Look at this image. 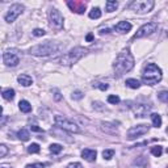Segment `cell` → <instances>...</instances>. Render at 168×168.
Returning a JSON list of instances; mask_svg holds the SVG:
<instances>
[{
    "label": "cell",
    "mask_w": 168,
    "mask_h": 168,
    "mask_svg": "<svg viewBox=\"0 0 168 168\" xmlns=\"http://www.w3.org/2000/svg\"><path fill=\"white\" fill-rule=\"evenodd\" d=\"M113 67H114V70L118 75H122V74H125V72H129L134 67V58H133L132 53H130L127 49L126 50H122L117 55Z\"/></svg>",
    "instance_id": "cell-1"
},
{
    "label": "cell",
    "mask_w": 168,
    "mask_h": 168,
    "mask_svg": "<svg viewBox=\"0 0 168 168\" xmlns=\"http://www.w3.org/2000/svg\"><path fill=\"white\" fill-rule=\"evenodd\" d=\"M163 75H161V70L155 65V63H148L145 70H143V74H142V80L145 84H148V85H154L159 83Z\"/></svg>",
    "instance_id": "cell-2"
},
{
    "label": "cell",
    "mask_w": 168,
    "mask_h": 168,
    "mask_svg": "<svg viewBox=\"0 0 168 168\" xmlns=\"http://www.w3.org/2000/svg\"><path fill=\"white\" fill-rule=\"evenodd\" d=\"M59 51V45H57L55 42H50L46 41L40 45H36L33 47H30L29 53L32 55H37V57H47V55H51Z\"/></svg>",
    "instance_id": "cell-3"
},
{
    "label": "cell",
    "mask_w": 168,
    "mask_h": 168,
    "mask_svg": "<svg viewBox=\"0 0 168 168\" xmlns=\"http://www.w3.org/2000/svg\"><path fill=\"white\" fill-rule=\"evenodd\" d=\"M87 54V49H83V47H75L72 49L70 53H67L66 55H63L59 60L62 65L65 66H71L74 63H76L79 59H82L84 55Z\"/></svg>",
    "instance_id": "cell-4"
},
{
    "label": "cell",
    "mask_w": 168,
    "mask_h": 168,
    "mask_svg": "<svg viewBox=\"0 0 168 168\" xmlns=\"http://www.w3.org/2000/svg\"><path fill=\"white\" fill-rule=\"evenodd\" d=\"M54 122L58 127L66 130V132H70V133H79L80 132L79 126L75 122H72L71 120H68V118H66L63 116H55Z\"/></svg>",
    "instance_id": "cell-5"
},
{
    "label": "cell",
    "mask_w": 168,
    "mask_h": 168,
    "mask_svg": "<svg viewBox=\"0 0 168 168\" xmlns=\"http://www.w3.org/2000/svg\"><path fill=\"white\" fill-rule=\"evenodd\" d=\"M154 2L152 0H135L130 4V9L137 12V13H147V12H150L152 8H154Z\"/></svg>",
    "instance_id": "cell-6"
},
{
    "label": "cell",
    "mask_w": 168,
    "mask_h": 168,
    "mask_svg": "<svg viewBox=\"0 0 168 168\" xmlns=\"http://www.w3.org/2000/svg\"><path fill=\"white\" fill-rule=\"evenodd\" d=\"M49 20H50V26L55 30H60L63 28V16L60 15L58 9H51L49 13Z\"/></svg>",
    "instance_id": "cell-7"
},
{
    "label": "cell",
    "mask_w": 168,
    "mask_h": 168,
    "mask_svg": "<svg viewBox=\"0 0 168 168\" xmlns=\"http://www.w3.org/2000/svg\"><path fill=\"white\" fill-rule=\"evenodd\" d=\"M158 29V24L156 22H147L145 25H142L138 30H137V33L134 34V38H143V37H147L152 34L155 30Z\"/></svg>",
    "instance_id": "cell-8"
},
{
    "label": "cell",
    "mask_w": 168,
    "mask_h": 168,
    "mask_svg": "<svg viewBox=\"0 0 168 168\" xmlns=\"http://www.w3.org/2000/svg\"><path fill=\"white\" fill-rule=\"evenodd\" d=\"M148 130H150V127H148L147 125H137V126H133L130 127L127 130V139L133 141L135 138H138V137H142L145 135L146 133H148Z\"/></svg>",
    "instance_id": "cell-9"
},
{
    "label": "cell",
    "mask_w": 168,
    "mask_h": 168,
    "mask_svg": "<svg viewBox=\"0 0 168 168\" xmlns=\"http://www.w3.org/2000/svg\"><path fill=\"white\" fill-rule=\"evenodd\" d=\"M20 62V57H18V53L15 49H11V50H7L4 53V63L7 66H11V67H15L18 65Z\"/></svg>",
    "instance_id": "cell-10"
},
{
    "label": "cell",
    "mask_w": 168,
    "mask_h": 168,
    "mask_svg": "<svg viewBox=\"0 0 168 168\" xmlns=\"http://www.w3.org/2000/svg\"><path fill=\"white\" fill-rule=\"evenodd\" d=\"M22 11H24V7H22L21 4H13V5H11V8L8 9L7 15H5V21H7V22H13L16 18L22 13Z\"/></svg>",
    "instance_id": "cell-11"
},
{
    "label": "cell",
    "mask_w": 168,
    "mask_h": 168,
    "mask_svg": "<svg viewBox=\"0 0 168 168\" xmlns=\"http://www.w3.org/2000/svg\"><path fill=\"white\" fill-rule=\"evenodd\" d=\"M134 110V114L135 117H139V118H143L148 114V112H150V107L148 105H145V104H137L135 107L133 108Z\"/></svg>",
    "instance_id": "cell-12"
},
{
    "label": "cell",
    "mask_w": 168,
    "mask_h": 168,
    "mask_svg": "<svg viewBox=\"0 0 168 168\" xmlns=\"http://www.w3.org/2000/svg\"><path fill=\"white\" fill-rule=\"evenodd\" d=\"M67 5L70 7V9L75 13H84L85 11V3L84 2H68Z\"/></svg>",
    "instance_id": "cell-13"
},
{
    "label": "cell",
    "mask_w": 168,
    "mask_h": 168,
    "mask_svg": "<svg viewBox=\"0 0 168 168\" xmlns=\"http://www.w3.org/2000/svg\"><path fill=\"white\" fill-rule=\"evenodd\" d=\"M97 156L96 150H92V148H84L82 151V158L85 159L87 161H95Z\"/></svg>",
    "instance_id": "cell-14"
},
{
    "label": "cell",
    "mask_w": 168,
    "mask_h": 168,
    "mask_svg": "<svg viewBox=\"0 0 168 168\" xmlns=\"http://www.w3.org/2000/svg\"><path fill=\"white\" fill-rule=\"evenodd\" d=\"M130 29H132V24L129 21H120L114 28V30L118 33H127Z\"/></svg>",
    "instance_id": "cell-15"
},
{
    "label": "cell",
    "mask_w": 168,
    "mask_h": 168,
    "mask_svg": "<svg viewBox=\"0 0 168 168\" xmlns=\"http://www.w3.org/2000/svg\"><path fill=\"white\" fill-rule=\"evenodd\" d=\"M17 80H18V83H20L22 87H29V85H32V84H33V79H32V76L26 75V74H24V75H20V76L17 78Z\"/></svg>",
    "instance_id": "cell-16"
},
{
    "label": "cell",
    "mask_w": 168,
    "mask_h": 168,
    "mask_svg": "<svg viewBox=\"0 0 168 168\" xmlns=\"http://www.w3.org/2000/svg\"><path fill=\"white\" fill-rule=\"evenodd\" d=\"M18 108H20V110L24 112V113L32 112V105H30V103L26 101V100H21L20 103H18Z\"/></svg>",
    "instance_id": "cell-17"
},
{
    "label": "cell",
    "mask_w": 168,
    "mask_h": 168,
    "mask_svg": "<svg viewBox=\"0 0 168 168\" xmlns=\"http://www.w3.org/2000/svg\"><path fill=\"white\" fill-rule=\"evenodd\" d=\"M17 137H18V139H20V141L26 142V141H29V138H30V134H29V132H28L26 129H21L20 132L17 133Z\"/></svg>",
    "instance_id": "cell-18"
},
{
    "label": "cell",
    "mask_w": 168,
    "mask_h": 168,
    "mask_svg": "<svg viewBox=\"0 0 168 168\" xmlns=\"http://www.w3.org/2000/svg\"><path fill=\"white\" fill-rule=\"evenodd\" d=\"M3 97H4V100H7V101L13 100V98H15V89L7 88V89L3 92Z\"/></svg>",
    "instance_id": "cell-19"
},
{
    "label": "cell",
    "mask_w": 168,
    "mask_h": 168,
    "mask_svg": "<svg viewBox=\"0 0 168 168\" xmlns=\"http://www.w3.org/2000/svg\"><path fill=\"white\" fill-rule=\"evenodd\" d=\"M118 7V3L114 2V0H109V2L105 3V9H107V12H113L116 11Z\"/></svg>",
    "instance_id": "cell-20"
},
{
    "label": "cell",
    "mask_w": 168,
    "mask_h": 168,
    "mask_svg": "<svg viewBox=\"0 0 168 168\" xmlns=\"http://www.w3.org/2000/svg\"><path fill=\"white\" fill-rule=\"evenodd\" d=\"M151 121H152V125L155 127H160L161 126V117L158 113H152L151 114Z\"/></svg>",
    "instance_id": "cell-21"
},
{
    "label": "cell",
    "mask_w": 168,
    "mask_h": 168,
    "mask_svg": "<svg viewBox=\"0 0 168 168\" xmlns=\"http://www.w3.org/2000/svg\"><path fill=\"white\" fill-rule=\"evenodd\" d=\"M126 85L129 87V88L137 89V88H139V87H141V83L137 79H127L126 80Z\"/></svg>",
    "instance_id": "cell-22"
},
{
    "label": "cell",
    "mask_w": 168,
    "mask_h": 168,
    "mask_svg": "<svg viewBox=\"0 0 168 168\" xmlns=\"http://www.w3.org/2000/svg\"><path fill=\"white\" fill-rule=\"evenodd\" d=\"M101 17V11H100V8H93L91 12H89V18H100Z\"/></svg>",
    "instance_id": "cell-23"
},
{
    "label": "cell",
    "mask_w": 168,
    "mask_h": 168,
    "mask_svg": "<svg viewBox=\"0 0 168 168\" xmlns=\"http://www.w3.org/2000/svg\"><path fill=\"white\" fill-rule=\"evenodd\" d=\"M40 145H37V143H32L29 147H28V152L29 154H38L40 152Z\"/></svg>",
    "instance_id": "cell-24"
},
{
    "label": "cell",
    "mask_w": 168,
    "mask_h": 168,
    "mask_svg": "<svg viewBox=\"0 0 168 168\" xmlns=\"http://www.w3.org/2000/svg\"><path fill=\"white\" fill-rule=\"evenodd\" d=\"M151 154L154 155V156H156L159 158L161 154H163V148H161V146H155L151 148Z\"/></svg>",
    "instance_id": "cell-25"
},
{
    "label": "cell",
    "mask_w": 168,
    "mask_h": 168,
    "mask_svg": "<svg viewBox=\"0 0 168 168\" xmlns=\"http://www.w3.org/2000/svg\"><path fill=\"white\" fill-rule=\"evenodd\" d=\"M62 150H63V147H62L60 145H58V143H53V145H50V151L53 154H59Z\"/></svg>",
    "instance_id": "cell-26"
},
{
    "label": "cell",
    "mask_w": 168,
    "mask_h": 168,
    "mask_svg": "<svg viewBox=\"0 0 168 168\" xmlns=\"http://www.w3.org/2000/svg\"><path fill=\"white\" fill-rule=\"evenodd\" d=\"M158 97H159V100L161 101V103H167L168 101V92L167 91H161L159 95H158Z\"/></svg>",
    "instance_id": "cell-27"
},
{
    "label": "cell",
    "mask_w": 168,
    "mask_h": 168,
    "mask_svg": "<svg viewBox=\"0 0 168 168\" xmlns=\"http://www.w3.org/2000/svg\"><path fill=\"white\" fill-rule=\"evenodd\" d=\"M113 155H114V150H104L103 151V156H104V159H107V160L113 158Z\"/></svg>",
    "instance_id": "cell-28"
},
{
    "label": "cell",
    "mask_w": 168,
    "mask_h": 168,
    "mask_svg": "<svg viewBox=\"0 0 168 168\" xmlns=\"http://www.w3.org/2000/svg\"><path fill=\"white\" fill-rule=\"evenodd\" d=\"M108 103H109V104L116 105V104L120 103V97H118L117 95H110V96L108 97Z\"/></svg>",
    "instance_id": "cell-29"
},
{
    "label": "cell",
    "mask_w": 168,
    "mask_h": 168,
    "mask_svg": "<svg viewBox=\"0 0 168 168\" xmlns=\"http://www.w3.org/2000/svg\"><path fill=\"white\" fill-rule=\"evenodd\" d=\"M8 154V147L5 145H0V158H4Z\"/></svg>",
    "instance_id": "cell-30"
},
{
    "label": "cell",
    "mask_w": 168,
    "mask_h": 168,
    "mask_svg": "<svg viewBox=\"0 0 168 168\" xmlns=\"http://www.w3.org/2000/svg\"><path fill=\"white\" fill-rule=\"evenodd\" d=\"M72 98L74 100H80V98H83V93L80 91H75L72 93Z\"/></svg>",
    "instance_id": "cell-31"
},
{
    "label": "cell",
    "mask_w": 168,
    "mask_h": 168,
    "mask_svg": "<svg viewBox=\"0 0 168 168\" xmlns=\"http://www.w3.org/2000/svg\"><path fill=\"white\" fill-rule=\"evenodd\" d=\"M33 36H36V37H42V36H45V30H43V29H34V30H33Z\"/></svg>",
    "instance_id": "cell-32"
},
{
    "label": "cell",
    "mask_w": 168,
    "mask_h": 168,
    "mask_svg": "<svg viewBox=\"0 0 168 168\" xmlns=\"http://www.w3.org/2000/svg\"><path fill=\"white\" fill-rule=\"evenodd\" d=\"M93 87H97V88H100L101 91L108 89V84H104V83H96V84H93Z\"/></svg>",
    "instance_id": "cell-33"
},
{
    "label": "cell",
    "mask_w": 168,
    "mask_h": 168,
    "mask_svg": "<svg viewBox=\"0 0 168 168\" xmlns=\"http://www.w3.org/2000/svg\"><path fill=\"white\" fill-rule=\"evenodd\" d=\"M25 168H45V164H42V163H34V164L26 166Z\"/></svg>",
    "instance_id": "cell-34"
},
{
    "label": "cell",
    "mask_w": 168,
    "mask_h": 168,
    "mask_svg": "<svg viewBox=\"0 0 168 168\" xmlns=\"http://www.w3.org/2000/svg\"><path fill=\"white\" fill-rule=\"evenodd\" d=\"M67 168H83V166L80 163H71L67 166Z\"/></svg>",
    "instance_id": "cell-35"
},
{
    "label": "cell",
    "mask_w": 168,
    "mask_h": 168,
    "mask_svg": "<svg viewBox=\"0 0 168 168\" xmlns=\"http://www.w3.org/2000/svg\"><path fill=\"white\" fill-rule=\"evenodd\" d=\"M30 129H32V132H42V129L38 127L37 125H32V126H30Z\"/></svg>",
    "instance_id": "cell-36"
},
{
    "label": "cell",
    "mask_w": 168,
    "mask_h": 168,
    "mask_svg": "<svg viewBox=\"0 0 168 168\" xmlns=\"http://www.w3.org/2000/svg\"><path fill=\"white\" fill-rule=\"evenodd\" d=\"M54 97H55V100H60V95H59V92L57 91V89H54Z\"/></svg>",
    "instance_id": "cell-37"
},
{
    "label": "cell",
    "mask_w": 168,
    "mask_h": 168,
    "mask_svg": "<svg viewBox=\"0 0 168 168\" xmlns=\"http://www.w3.org/2000/svg\"><path fill=\"white\" fill-rule=\"evenodd\" d=\"M85 40H87V42H92V41H93V34H91V33H89L88 36L85 37Z\"/></svg>",
    "instance_id": "cell-38"
},
{
    "label": "cell",
    "mask_w": 168,
    "mask_h": 168,
    "mask_svg": "<svg viewBox=\"0 0 168 168\" xmlns=\"http://www.w3.org/2000/svg\"><path fill=\"white\" fill-rule=\"evenodd\" d=\"M5 122H7V117H3L2 120H0V126H2V125H4Z\"/></svg>",
    "instance_id": "cell-39"
},
{
    "label": "cell",
    "mask_w": 168,
    "mask_h": 168,
    "mask_svg": "<svg viewBox=\"0 0 168 168\" xmlns=\"http://www.w3.org/2000/svg\"><path fill=\"white\" fill-rule=\"evenodd\" d=\"M110 30L109 29H103V30H100V34H104V33H109Z\"/></svg>",
    "instance_id": "cell-40"
},
{
    "label": "cell",
    "mask_w": 168,
    "mask_h": 168,
    "mask_svg": "<svg viewBox=\"0 0 168 168\" xmlns=\"http://www.w3.org/2000/svg\"><path fill=\"white\" fill-rule=\"evenodd\" d=\"M0 168H12V167H11V166H2Z\"/></svg>",
    "instance_id": "cell-41"
},
{
    "label": "cell",
    "mask_w": 168,
    "mask_h": 168,
    "mask_svg": "<svg viewBox=\"0 0 168 168\" xmlns=\"http://www.w3.org/2000/svg\"><path fill=\"white\" fill-rule=\"evenodd\" d=\"M2 113H3V107L0 105V116H2Z\"/></svg>",
    "instance_id": "cell-42"
}]
</instances>
